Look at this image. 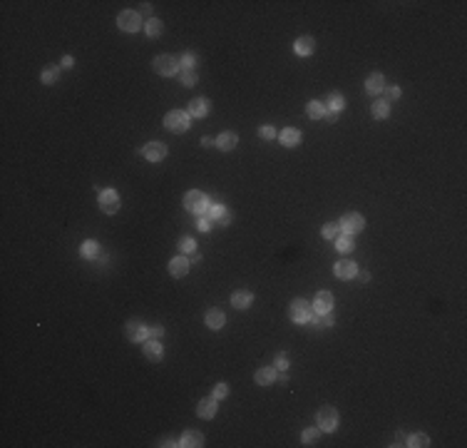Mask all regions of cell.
I'll list each match as a JSON object with an SVG mask.
<instances>
[{"label": "cell", "mask_w": 467, "mask_h": 448, "mask_svg": "<svg viewBox=\"0 0 467 448\" xmlns=\"http://www.w3.org/2000/svg\"><path fill=\"white\" fill-rule=\"evenodd\" d=\"M184 207H186L189 212H194V214L202 217V214L209 212V200H207L204 192L191 189V192H186V195H184Z\"/></svg>", "instance_id": "1"}, {"label": "cell", "mask_w": 467, "mask_h": 448, "mask_svg": "<svg viewBox=\"0 0 467 448\" xmlns=\"http://www.w3.org/2000/svg\"><path fill=\"white\" fill-rule=\"evenodd\" d=\"M316 423H318L321 431L333 433V431L338 428V411L333 408V406H323V408L318 411V416H316Z\"/></svg>", "instance_id": "2"}, {"label": "cell", "mask_w": 467, "mask_h": 448, "mask_svg": "<svg viewBox=\"0 0 467 448\" xmlns=\"http://www.w3.org/2000/svg\"><path fill=\"white\" fill-rule=\"evenodd\" d=\"M154 73L162 78H172L174 73H179V60H174V55H157L154 57Z\"/></svg>", "instance_id": "3"}, {"label": "cell", "mask_w": 467, "mask_h": 448, "mask_svg": "<svg viewBox=\"0 0 467 448\" xmlns=\"http://www.w3.org/2000/svg\"><path fill=\"white\" fill-rule=\"evenodd\" d=\"M164 127L169 132H186L189 127V115L181 112V110H172L167 117H164Z\"/></svg>", "instance_id": "4"}, {"label": "cell", "mask_w": 467, "mask_h": 448, "mask_svg": "<svg viewBox=\"0 0 467 448\" xmlns=\"http://www.w3.org/2000/svg\"><path fill=\"white\" fill-rule=\"evenodd\" d=\"M288 314H291V319H293L296 324H308V319L313 316V306H311L308 301H303V299H296V301L291 304Z\"/></svg>", "instance_id": "5"}, {"label": "cell", "mask_w": 467, "mask_h": 448, "mask_svg": "<svg viewBox=\"0 0 467 448\" xmlns=\"http://www.w3.org/2000/svg\"><path fill=\"white\" fill-rule=\"evenodd\" d=\"M117 25H119L124 33H137V30L142 28V18H140V13H135V10H122L119 18H117Z\"/></svg>", "instance_id": "6"}, {"label": "cell", "mask_w": 467, "mask_h": 448, "mask_svg": "<svg viewBox=\"0 0 467 448\" xmlns=\"http://www.w3.org/2000/svg\"><path fill=\"white\" fill-rule=\"evenodd\" d=\"M338 224H341V232H343V234H351V237H353V234H358V232L365 227V219H363L358 212H348Z\"/></svg>", "instance_id": "7"}, {"label": "cell", "mask_w": 467, "mask_h": 448, "mask_svg": "<svg viewBox=\"0 0 467 448\" xmlns=\"http://www.w3.org/2000/svg\"><path fill=\"white\" fill-rule=\"evenodd\" d=\"M100 207L105 214H114L119 209V195L114 189H102L100 192Z\"/></svg>", "instance_id": "8"}, {"label": "cell", "mask_w": 467, "mask_h": 448, "mask_svg": "<svg viewBox=\"0 0 467 448\" xmlns=\"http://www.w3.org/2000/svg\"><path fill=\"white\" fill-rule=\"evenodd\" d=\"M147 336H149V329L142 324V322H137V319H132V322H127V339L129 341H147Z\"/></svg>", "instance_id": "9"}, {"label": "cell", "mask_w": 467, "mask_h": 448, "mask_svg": "<svg viewBox=\"0 0 467 448\" xmlns=\"http://www.w3.org/2000/svg\"><path fill=\"white\" fill-rule=\"evenodd\" d=\"M142 155L149 160V162H162L167 157V145L164 142H149L142 147Z\"/></svg>", "instance_id": "10"}, {"label": "cell", "mask_w": 467, "mask_h": 448, "mask_svg": "<svg viewBox=\"0 0 467 448\" xmlns=\"http://www.w3.org/2000/svg\"><path fill=\"white\" fill-rule=\"evenodd\" d=\"M216 411H219V404H216V399H214V396L202 399V401L196 404V413H199V418H214V416H216Z\"/></svg>", "instance_id": "11"}, {"label": "cell", "mask_w": 467, "mask_h": 448, "mask_svg": "<svg viewBox=\"0 0 467 448\" xmlns=\"http://www.w3.org/2000/svg\"><path fill=\"white\" fill-rule=\"evenodd\" d=\"M313 311H318V314L333 311V294L330 291H318L316 299H313Z\"/></svg>", "instance_id": "12"}, {"label": "cell", "mask_w": 467, "mask_h": 448, "mask_svg": "<svg viewBox=\"0 0 467 448\" xmlns=\"http://www.w3.org/2000/svg\"><path fill=\"white\" fill-rule=\"evenodd\" d=\"M186 115H189V117H207V115H209V100H207V97L191 100L189 107H186Z\"/></svg>", "instance_id": "13"}, {"label": "cell", "mask_w": 467, "mask_h": 448, "mask_svg": "<svg viewBox=\"0 0 467 448\" xmlns=\"http://www.w3.org/2000/svg\"><path fill=\"white\" fill-rule=\"evenodd\" d=\"M251 301H253V294H251L249 289H236V291L231 294V306H234V309H249Z\"/></svg>", "instance_id": "14"}, {"label": "cell", "mask_w": 467, "mask_h": 448, "mask_svg": "<svg viewBox=\"0 0 467 448\" xmlns=\"http://www.w3.org/2000/svg\"><path fill=\"white\" fill-rule=\"evenodd\" d=\"M333 272H336V277H338V279H353V277L358 274V267H356L353 262H348V259H341V262L336 264V269H333Z\"/></svg>", "instance_id": "15"}, {"label": "cell", "mask_w": 467, "mask_h": 448, "mask_svg": "<svg viewBox=\"0 0 467 448\" xmlns=\"http://www.w3.org/2000/svg\"><path fill=\"white\" fill-rule=\"evenodd\" d=\"M207 217L212 219V222H216V224H221V227H226L229 222H231V214L221 207V204H214V207H209V212H207Z\"/></svg>", "instance_id": "16"}, {"label": "cell", "mask_w": 467, "mask_h": 448, "mask_svg": "<svg viewBox=\"0 0 467 448\" xmlns=\"http://www.w3.org/2000/svg\"><path fill=\"white\" fill-rule=\"evenodd\" d=\"M169 274L177 277V279L186 277V274H189V259H184V257H174V259L169 262Z\"/></svg>", "instance_id": "17"}, {"label": "cell", "mask_w": 467, "mask_h": 448, "mask_svg": "<svg viewBox=\"0 0 467 448\" xmlns=\"http://www.w3.org/2000/svg\"><path fill=\"white\" fill-rule=\"evenodd\" d=\"M162 344H159V339H149V341H144V356L149 359V361H162Z\"/></svg>", "instance_id": "18"}, {"label": "cell", "mask_w": 467, "mask_h": 448, "mask_svg": "<svg viewBox=\"0 0 467 448\" xmlns=\"http://www.w3.org/2000/svg\"><path fill=\"white\" fill-rule=\"evenodd\" d=\"M224 322H226V316H224L221 309H209V311H207V326H209V329L216 331V329L224 326Z\"/></svg>", "instance_id": "19"}, {"label": "cell", "mask_w": 467, "mask_h": 448, "mask_svg": "<svg viewBox=\"0 0 467 448\" xmlns=\"http://www.w3.org/2000/svg\"><path fill=\"white\" fill-rule=\"evenodd\" d=\"M256 383L258 386H269V383H274L276 381V371H274V366H263V368H258L256 371Z\"/></svg>", "instance_id": "20"}, {"label": "cell", "mask_w": 467, "mask_h": 448, "mask_svg": "<svg viewBox=\"0 0 467 448\" xmlns=\"http://www.w3.org/2000/svg\"><path fill=\"white\" fill-rule=\"evenodd\" d=\"M179 446H186V448H199V446H204V436L199 433V431H186L179 441Z\"/></svg>", "instance_id": "21"}, {"label": "cell", "mask_w": 467, "mask_h": 448, "mask_svg": "<svg viewBox=\"0 0 467 448\" xmlns=\"http://www.w3.org/2000/svg\"><path fill=\"white\" fill-rule=\"evenodd\" d=\"M383 87H385V78H383L380 73H373V75H368V80H365V90H368L370 95H378V92H383Z\"/></svg>", "instance_id": "22"}, {"label": "cell", "mask_w": 467, "mask_h": 448, "mask_svg": "<svg viewBox=\"0 0 467 448\" xmlns=\"http://www.w3.org/2000/svg\"><path fill=\"white\" fill-rule=\"evenodd\" d=\"M236 145H239V137H236L234 132H221V135L216 137V147L224 150V152H231Z\"/></svg>", "instance_id": "23"}, {"label": "cell", "mask_w": 467, "mask_h": 448, "mask_svg": "<svg viewBox=\"0 0 467 448\" xmlns=\"http://www.w3.org/2000/svg\"><path fill=\"white\" fill-rule=\"evenodd\" d=\"M279 137H281V145H284V147H296V145L301 142V132L293 130V127H286V130H284Z\"/></svg>", "instance_id": "24"}, {"label": "cell", "mask_w": 467, "mask_h": 448, "mask_svg": "<svg viewBox=\"0 0 467 448\" xmlns=\"http://www.w3.org/2000/svg\"><path fill=\"white\" fill-rule=\"evenodd\" d=\"M293 50L298 52V55H311L313 50H316V42H313V38H298L296 40V45H293Z\"/></svg>", "instance_id": "25"}, {"label": "cell", "mask_w": 467, "mask_h": 448, "mask_svg": "<svg viewBox=\"0 0 467 448\" xmlns=\"http://www.w3.org/2000/svg\"><path fill=\"white\" fill-rule=\"evenodd\" d=\"M306 112H308L311 120H321V117H325V105L318 102V100H311L308 107H306Z\"/></svg>", "instance_id": "26"}, {"label": "cell", "mask_w": 467, "mask_h": 448, "mask_svg": "<svg viewBox=\"0 0 467 448\" xmlns=\"http://www.w3.org/2000/svg\"><path fill=\"white\" fill-rule=\"evenodd\" d=\"M80 254H82V257H85V259H95V257H97V254H100V244H97L95 239H87V242L82 244V249H80Z\"/></svg>", "instance_id": "27"}, {"label": "cell", "mask_w": 467, "mask_h": 448, "mask_svg": "<svg viewBox=\"0 0 467 448\" xmlns=\"http://www.w3.org/2000/svg\"><path fill=\"white\" fill-rule=\"evenodd\" d=\"M388 115H390V102L375 100V102H373V117H375V120H385Z\"/></svg>", "instance_id": "28"}, {"label": "cell", "mask_w": 467, "mask_h": 448, "mask_svg": "<svg viewBox=\"0 0 467 448\" xmlns=\"http://www.w3.org/2000/svg\"><path fill=\"white\" fill-rule=\"evenodd\" d=\"M343 105H346V102H343V95H338V92H330L325 110H328V112H336V115H338V112L343 110Z\"/></svg>", "instance_id": "29"}, {"label": "cell", "mask_w": 467, "mask_h": 448, "mask_svg": "<svg viewBox=\"0 0 467 448\" xmlns=\"http://www.w3.org/2000/svg\"><path fill=\"white\" fill-rule=\"evenodd\" d=\"M353 246H356V244H353V237H351V234H338V237H336V249H338V251L348 254Z\"/></svg>", "instance_id": "30"}, {"label": "cell", "mask_w": 467, "mask_h": 448, "mask_svg": "<svg viewBox=\"0 0 467 448\" xmlns=\"http://www.w3.org/2000/svg\"><path fill=\"white\" fill-rule=\"evenodd\" d=\"M40 78H42V82H45V85H55V82H57V78H60V68L47 65V68L42 70V75H40Z\"/></svg>", "instance_id": "31"}, {"label": "cell", "mask_w": 467, "mask_h": 448, "mask_svg": "<svg viewBox=\"0 0 467 448\" xmlns=\"http://www.w3.org/2000/svg\"><path fill=\"white\" fill-rule=\"evenodd\" d=\"M321 234H323L325 239H336V237L341 234V224H338V222H328V224H323Z\"/></svg>", "instance_id": "32"}, {"label": "cell", "mask_w": 467, "mask_h": 448, "mask_svg": "<svg viewBox=\"0 0 467 448\" xmlns=\"http://www.w3.org/2000/svg\"><path fill=\"white\" fill-rule=\"evenodd\" d=\"M144 30H147L149 38H159V35H162V23H159L157 18H149V20L144 23Z\"/></svg>", "instance_id": "33"}, {"label": "cell", "mask_w": 467, "mask_h": 448, "mask_svg": "<svg viewBox=\"0 0 467 448\" xmlns=\"http://www.w3.org/2000/svg\"><path fill=\"white\" fill-rule=\"evenodd\" d=\"M430 443V438L425 436V433H413L408 441H405V446H413V448H425Z\"/></svg>", "instance_id": "34"}, {"label": "cell", "mask_w": 467, "mask_h": 448, "mask_svg": "<svg viewBox=\"0 0 467 448\" xmlns=\"http://www.w3.org/2000/svg\"><path fill=\"white\" fill-rule=\"evenodd\" d=\"M318 433H321V428H306V431L301 433V441H303V446H313V443L318 441Z\"/></svg>", "instance_id": "35"}, {"label": "cell", "mask_w": 467, "mask_h": 448, "mask_svg": "<svg viewBox=\"0 0 467 448\" xmlns=\"http://www.w3.org/2000/svg\"><path fill=\"white\" fill-rule=\"evenodd\" d=\"M179 80H181V85H186V87H191V85H196V73L194 70H181L179 73Z\"/></svg>", "instance_id": "36"}, {"label": "cell", "mask_w": 467, "mask_h": 448, "mask_svg": "<svg viewBox=\"0 0 467 448\" xmlns=\"http://www.w3.org/2000/svg\"><path fill=\"white\" fill-rule=\"evenodd\" d=\"M194 65H196V57H194L191 52H184L181 60H179V68H181V70H194Z\"/></svg>", "instance_id": "37"}, {"label": "cell", "mask_w": 467, "mask_h": 448, "mask_svg": "<svg viewBox=\"0 0 467 448\" xmlns=\"http://www.w3.org/2000/svg\"><path fill=\"white\" fill-rule=\"evenodd\" d=\"M383 95H385V97H383L385 102H393V100L400 97V87H397V85H388V87H383Z\"/></svg>", "instance_id": "38"}, {"label": "cell", "mask_w": 467, "mask_h": 448, "mask_svg": "<svg viewBox=\"0 0 467 448\" xmlns=\"http://www.w3.org/2000/svg\"><path fill=\"white\" fill-rule=\"evenodd\" d=\"M179 249H181L184 254H194V249H196V242H194L191 237H184V239L179 242Z\"/></svg>", "instance_id": "39"}, {"label": "cell", "mask_w": 467, "mask_h": 448, "mask_svg": "<svg viewBox=\"0 0 467 448\" xmlns=\"http://www.w3.org/2000/svg\"><path fill=\"white\" fill-rule=\"evenodd\" d=\"M258 137H261V140H274V137H276V130H274L271 124H263L261 130H258Z\"/></svg>", "instance_id": "40"}, {"label": "cell", "mask_w": 467, "mask_h": 448, "mask_svg": "<svg viewBox=\"0 0 467 448\" xmlns=\"http://www.w3.org/2000/svg\"><path fill=\"white\" fill-rule=\"evenodd\" d=\"M212 396H214L216 401H219V399H226V396H229V386H226V383H216Z\"/></svg>", "instance_id": "41"}, {"label": "cell", "mask_w": 467, "mask_h": 448, "mask_svg": "<svg viewBox=\"0 0 467 448\" xmlns=\"http://www.w3.org/2000/svg\"><path fill=\"white\" fill-rule=\"evenodd\" d=\"M212 224H214V222H212L207 214H202V219H199V224H196V227H199V232H209V229H212Z\"/></svg>", "instance_id": "42"}, {"label": "cell", "mask_w": 467, "mask_h": 448, "mask_svg": "<svg viewBox=\"0 0 467 448\" xmlns=\"http://www.w3.org/2000/svg\"><path fill=\"white\" fill-rule=\"evenodd\" d=\"M276 366H279L281 371H286V368H288V356H286V354H279V356H276Z\"/></svg>", "instance_id": "43"}, {"label": "cell", "mask_w": 467, "mask_h": 448, "mask_svg": "<svg viewBox=\"0 0 467 448\" xmlns=\"http://www.w3.org/2000/svg\"><path fill=\"white\" fill-rule=\"evenodd\" d=\"M318 322H321V326H330V324H333V316H330V311H328V314H321Z\"/></svg>", "instance_id": "44"}, {"label": "cell", "mask_w": 467, "mask_h": 448, "mask_svg": "<svg viewBox=\"0 0 467 448\" xmlns=\"http://www.w3.org/2000/svg\"><path fill=\"white\" fill-rule=\"evenodd\" d=\"M149 334H152V339H162V336H164V326H159V324H154V329H152Z\"/></svg>", "instance_id": "45"}, {"label": "cell", "mask_w": 467, "mask_h": 448, "mask_svg": "<svg viewBox=\"0 0 467 448\" xmlns=\"http://www.w3.org/2000/svg\"><path fill=\"white\" fill-rule=\"evenodd\" d=\"M405 441H408V438H405L403 433H397V436H395V443H393V446H405Z\"/></svg>", "instance_id": "46"}, {"label": "cell", "mask_w": 467, "mask_h": 448, "mask_svg": "<svg viewBox=\"0 0 467 448\" xmlns=\"http://www.w3.org/2000/svg\"><path fill=\"white\" fill-rule=\"evenodd\" d=\"M276 381H279V383H288V373H286V371L276 373Z\"/></svg>", "instance_id": "47"}, {"label": "cell", "mask_w": 467, "mask_h": 448, "mask_svg": "<svg viewBox=\"0 0 467 448\" xmlns=\"http://www.w3.org/2000/svg\"><path fill=\"white\" fill-rule=\"evenodd\" d=\"M72 62H75V60H72L70 55H65V57H62V68H72Z\"/></svg>", "instance_id": "48"}, {"label": "cell", "mask_w": 467, "mask_h": 448, "mask_svg": "<svg viewBox=\"0 0 467 448\" xmlns=\"http://www.w3.org/2000/svg\"><path fill=\"white\" fill-rule=\"evenodd\" d=\"M356 277H358L360 282H370V274H368V272H358Z\"/></svg>", "instance_id": "49"}, {"label": "cell", "mask_w": 467, "mask_h": 448, "mask_svg": "<svg viewBox=\"0 0 467 448\" xmlns=\"http://www.w3.org/2000/svg\"><path fill=\"white\" fill-rule=\"evenodd\" d=\"M336 117H338L336 112H328V110H325V120H328V122H333V120H336Z\"/></svg>", "instance_id": "50"}, {"label": "cell", "mask_w": 467, "mask_h": 448, "mask_svg": "<svg viewBox=\"0 0 467 448\" xmlns=\"http://www.w3.org/2000/svg\"><path fill=\"white\" fill-rule=\"evenodd\" d=\"M202 145H204V147H212V145H214V140H212V137H204V140H202Z\"/></svg>", "instance_id": "51"}, {"label": "cell", "mask_w": 467, "mask_h": 448, "mask_svg": "<svg viewBox=\"0 0 467 448\" xmlns=\"http://www.w3.org/2000/svg\"><path fill=\"white\" fill-rule=\"evenodd\" d=\"M162 446H179V441H172V438H167V441H164Z\"/></svg>", "instance_id": "52"}]
</instances>
